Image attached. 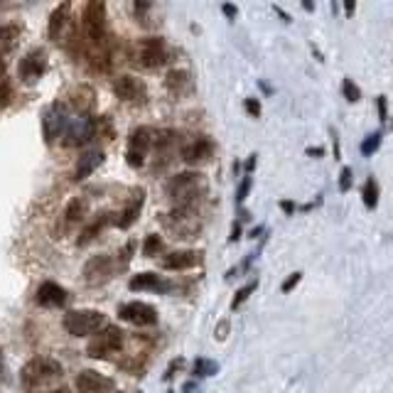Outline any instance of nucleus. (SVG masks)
<instances>
[{
	"instance_id": "12",
	"label": "nucleus",
	"mask_w": 393,
	"mask_h": 393,
	"mask_svg": "<svg viewBox=\"0 0 393 393\" xmlns=\"http://www.w3.org/2000/svg\"><path fill=\"white\" fill-rule=\"evenodd\" d=\"M45 66H47L45 52L32 49L30 54H25V57H22V62H20V79H22L25 84H34L37 79L45 74Z\"/></svg>"
},
{
	"instance_id": "19",
	"label": "nucleus",
	"mask_w": 393,
	"mask_h": 393,
	"mask_svg": "<svg viewBox=\"0 0 393 393\" xmlns=\"http://www.w3.org/2000/svg\"><path fill=\"white\" fill-rule=\"evenodd\" d=\"M138 91H140L138 81L133 77H128V74H123V77H118L113 81V94L118 96L121 101H135V98H138Z\"/></svg>"
},
{
	"instance_id": "13",
	"label": "nucleus",
	"mask_w": 393,
	"mask_h": 393,
	"mask_svg": "<svg viewBox=\"0 0 393 393\" xmlns=\"http://www.w3.org/2000/svg\"><path fill=\"white\" fill-rule=\"evenodd\" d=\"M66 298H69L66 290L59 283H54V280L42 283L37 288V293H34V302L40 307H62L64 302H66Z\"/></svg>"
},
{
	"instance_id": "17",
	"label": "nucleus",
	"mask_w": 393,
	"mask_h": 393,
	"mask_svg": "<svg viewBox=\"0 0 393 393\" xmlns=\"http://www.w3.org/2000/svg\"><path fill=\"white\" fill-rule=\"evenodd\" d=\"M42 130H45V140H47V142H54L57 138H59V133L64 130V113L59 111V106H54L52 111L45 113Z\"/></svg>"
},
{
	"instance_id": "44",
	"label": "nucleus",
	"mask_w": 393,
	"mask_h": 393,
	"mask_svg": "<svg viewBox=\"0 0 393 393\" xmlns=\"http://www.w3.org/2000/svg\"><path fill=\"white\" fill-rule=\"evenodd\" d=\"M302 8H305L307 13H312V10H314V3H312V0H302Z\"/></svg>"
},
{
	"instance_id": "23",
	"label": "nucleus",
	"mask_w": 393,
	"mask_h": 393,
	"mask_svg": "<svg viewBox=\"0 0 393 393\" xmlns=\"http://www.w3.org/2000/svg\"><path fill=\"white\" fill-rule=\"evenodd\" d=\"M140 209H142V197H138V199H133V202H130V206L123 211V217L116 221V226H118V229H130V226H133V221L138 219Z\"/></svg>"
},
{
	"instance_id": "24",
	"label": "nucleus",
	"mask_w": 393,
	"mask_h": 393,
	"mask_svg": "<svg viewBox=\"0 0 393 393\" xmlns=\"http://www.w3.org/2000/svg\"><path fill=\"white\" fill-rule=\"evenodd\" d=\"M165 84H167V89L170 91H185L189 84V74L187 72H182V69H172L170 74H167V79H165Z\"/></svg>"
},
{
	"instance_id": "3",
	"label": "nucleus",
	"mask_w": 393,
	"mask_h": 393,
	"mask_svg": "<svg viewBox=\"0 0 393 393\" xmlns=\"http://www.w3.org/2000/svg\"><path fill=\"white\" fill-rule=\"evenodd\" d=\"M62 325L74 337H89V334H96L98 330L106 327V314L96 312V310H72L64 314Z\"/></svg>"
},
{
	"instance_id": "42",
	"label": "nucleus",
	"mask_w": 393,
	"mask_h": 393,
	"mask_svg": "<svg viewBox=\"0 0 393 393\" xmlns=\"http://www.w3.org/2000/svg\"><path fill=\"white\" fill-rule=\"evenodd\" d=\"M180 366H182V362H180V359L170 364V369L165 371V381H170V378H172V374H174V369H180Z\"/></svg>"
},
{
	"instance_id": "1",
	"label": "nucleus",
	"mask_w": 393,
	"mask_h": 393,
	"mask_svg": "<svg viewBox=\"0 0 393 393\" xmlns=\"http://www.w3.org/2000/svg\"><path fill=\"white\" fill-rule=\"evenodd\" d=\"M202 192H204V177L199 172H180L167 182V197L182 211L187 206H192V202L197 199V194H202Z\"/></svg>"
},
{
	"instance_id": "39",
	"label": "nucleus",
	"mask_w": 393,
	"mask_h": 393,
	"mask_svg": "<svg viewBox=\"0 0 393 393\" xmlns=\"http://www.w3.org/2000/svg\"><path fill=\"white\" fill-rule=\"evenodd\" d=\"M378 116H381V121H386L388 118V101H386V96H378Z\"/></svg>"
},
{
	"instance_id": "43",
	"label": "nucleus",
	"mask_w": 393,
	"mask_h": 393,
	"mask_svg": "<svg viewBox=\"0 0 393 393\" xmlns=\"http://www.w3.org/2000/svg\"><path fill=\"white\" fill-rule=\"evenodd\" d=\"M238 236H241V226H238V224H234V231H231V236H229V241H236Z\"/></svg>"
},
{
	"instance_id": "14",
	"label": "nucleus",
	"mask_w": 393,
	"mask_h": 393,
	"mask_svg": "<svg viewBox=\"0 0 393 393\" xmlns=\"http://www.w3.org/2000/svg\"><path fill=\"white\" fill-rule=\"evenodd\" d=\"M211 153H214V142L209 138H197L182 148V160L189 165H197V162H204L206 157H211Z\"/></svg>"
},
{
	"instance_id": "2",
	"label": "nucleus",
	"mask_w": 393,
	"mask_h": 393,
	"mask_svg": "<svg viewBox=\"0 0 393 393\" xmlns=\"http://www.w3.org/2000/svg\"><path fill=\"white\" fill-rule=\"evenodd\" d=\"M59 376H62V364L57 359H52V356H34L22 366V374H20L22 383L27 388H37V386L49 383V381H54Z\"/></svg>"
},
{
	"instance_id": "9",
	"label": "nucleus",
	"mask_w": 393,
	"mask_h": 393,
	"mask_svg": "<svg viewBox=\"0 0 393 393\" xmlns=\"http://www.w3.org/2000/svg\"><path fill=\"white\" fill-rule=\"evenodd\" d=\"M96 133V121L89 118V116H81L77 118L74 123H69L66 128V135H64V145L66 148H77V145H84L94 138Z\"/></svg>"
},
{
	"instance_id": "30",
	"label": "nucleus",
	"mask_w": 393,
	"mask_h": 393,
	"mask_svg": "<svg viewBox=\"0 0 393 393\" xmlns=\"http://www.w3.org/2000/svg\"><path fill=\"white\" fill-rule=\"evenodd\" d=\"M342 91H344V98L349 103H356L359 98H362V91H359V86H354V81L351 79H344V84H342Z\"/></svg>"
},
{
	"instance_id": "7",
	"label": "nucleus",
	"mask_w": 393,
	"mask_h": 393,
	"mask_svg": "<svg viewBox=\"0 0 393 393\" xmlns=\"http://www.w3.org/2000/svg\"><path fill=\"white\" fill-rule=\"evenodd\" d=\"M153 142V130L150 128H135L128 138V165L130 167H140L145 162V153Z\"/></svg>"
},
{
	"instance_id": "37",
	"label": "nucleus",
	"mask_w": 393,
	"mask_h": 393,
	"mask_svg": "<svg viewBox=\"0 0 393 393\" xmlns=\"http://www.w3.org/2000/svg\"><path fill=\"white\" fill-rule=\"evenodd\" d=\"M300 278H302V273H293V275H288L285 283H283V293H290V290L300 283Z\"/></svg>"
},
{
	"instance_id": "10",
	"label": "nucleus",
	"mask_w": 393,
	"mask_h": 393,
	"mask_svg": "<svg viewBox=\"0 0 393 393\" xmlns=\"http://www.w3.org/2000/svg\"><path fill=\"white\" fill-rule=\"evenodd\" d=\"M74 383H77L79 393H111L116 388V383H113L109 376H103V374H98V371H89V369L81 371V374H77Z\"/></svg>"
},
{
	"instance_id": "34",
	"label": "nucleus",
	"mask_w": 393,
	"mask_h": 393,
	"mask_svg": "<svg viewBox=\"0 0 393 393\" xmlns=\"http://www.w3.org/2000/svg\"><path fill=\"white\" fill-rule=\"evenodd\" d=\"M150 3H153V0H133L135 15H138V17H145V15H148V10H150Z\"/></svg>"
},
{
	"instance_id": "36",
	"label": "nucleus",
	"mask_w": 393,
	"mask_h": 393,
	"mask_svg": "<svg viewBox=\"0 0 393 393\" xmlns=\"http://www.w3.org/2000/svg\"><path fill=\"white\" fill-rule=\"evenodd\" d=\"M243 106H246V111H248V116H253V118H258V116H261V103H258L256 98H246V101H243Z\"/></svg>"
},
{
	"instance_id": "32",
	"label": "nucleus",
	"mask_w": 393,
	"mask_h": 393,
	"mask_svg": "<svg viewBox=\"0 0 393 393\" xmlns=\"http://www.w3.org/2000/svg\"><path fill=\"white\" fill-rule=\"evenodd\" d=\"M13 103V86L8 81H0V109H8Z\"/></svg>"
},
{
	"instance_id": "49",
	"label": "nucleus",
	"mask_w": 393,
	"mask_h": 393,
	"mask_svg": "<svg viewBox=\"0 0 393 393\" xmlns=\"http://www.w3.org/2000/svg\"><path fill=\"white\" fill-rule=\"evenodd\" d=\"M283 211H288V214H290V211H293V204H290V202H283Z\"/></svg>"
},
{
	"instance_id": "51",
	"label": "nucleus",
	"mask_w": 393,
	"mask_h": 393,
	"mask_svg": "<svg viewBox=\"0 0 393 393\" xmlns=\"http://www.w3.org/2000/svg\"><path fill=\"white\" fill-rule=\"evenodd\" d=\"M52 393H69V391H52Z\"/></svg>"
},
{
	"instance_id": "21",
	"label": "nucleus",
	"mask_w": 393,
	"mask_h": 393,
	"mask_svg": "<svg viewBox=\"0 0 393 393\" xmlns=\"http://www.w3.org/2000/svg\"><path fill=\"white\" fill-rule=\"evenodd\" d=\"M66 17H69V5L64 3V5H59V8L52 13V17H49V40H59V37H62Z\"/></svg>"
},
{
	"instance_id": "46",
	"label": "nucleus",
	"mask_w": 393,
	"mask_h": 393,
	"mask_svg": "<svg viewBox=\"0 0 393 393\" xmlns=\"http://www.w3.org/2000/svg\"><path fill=\"white\" fill-rule=\"evenodd\" d=\"M253 167H256V155H251L248 157V162H246V170H248V172H251Z\"/></svg>"
},
{
	"instance_id": "47",
	"label": "nucleus",
	"mask_w": 393,
	"mask_h": 393,
	"mask_svg": "<svg viewBox=\"0 0 393 393\" xmlns=\"http://www.w3.org/2000/svg\"><path fill=\"white\" fill-rule=\"evenodd\" d=\"M322 153H325V150H322V148H310V150H307V155H322Z\"/></svg>"
},
{
	"instance_id": "5",
	"label": "nucleus",
	"mask_w": 393,
	"mask_h": 393,
	"mask_svg": "<svg viewBox=\"0 0 393 393\" xmlns=\"http://www.w3.org/2000/svg\"><path fill=\"white\" fill-rule=\"evenodd\" d=\"M123 346V332L118 327H103L96 334V339L89 344V356L91 359H109L111 354H116Z\"/></svg>"
},
{
	"instance_id": "31",
	"label": "nucleus",
	"mask_w": 393,
	"mask_h": 393,
	"mask_svg": "<svg viewBox=\"0 0 393 393\" xmlns=\"http://www.w3.org/2000/svg\"><path fill=\"white\" fill-rule=\"evenodd\" d=\"M256 280H251V283L248 285H243V288H238V290H236V295H234V302H231V305H234V307H238V305H241V302H243V300L248 298V295H251L253 290H256Z\"/></svg>"
},
{
	"instance_id": "28",
	"label": "nucleus",
	"mask_w": 393,
	"mask_h": 393,
	"mask_svg": "<svg viewBox=\"0 0 393 393\" xmlns=\"http://www.w3.org/2000/svg\"><path fill=\"white\" fill-rule=\"evenodd\" d=\"M17 34H20L17 25H0V47H10Z\"/></svg>"
},
{
	"instance_id": "4",
	"label": "nucleus",
	"mask_w": 393,
	"mask_h": 393,
	"mask_svg": "<svg viewBox=\"0 0 393 393\" xmlns=\"http://www.w3.org/2000/svg\"><path fill=\"white\" fill-rule=\"evenodd\" d=\"M84 30L86 37L94 42L98 49L106 45V8L103 0H89L86 10H84Z\"/></svg>"
},
{
	"instance_id": "16",
	"label": "nucleus",
	"mask_w": 393,
	"mask_h": 393,
	"mask_svg": "<svg viewBox=\"0 0 393 393\" xmlns=\"http://www.w3.org/2000/svg\"><path fill=\"white\" fill-rule=\"evenodd\" d=\"M199 263V253L197 251H172L162 258V268L167 270H187Z\"/></svg>"
},
{
	"instance_id": "41",
	"label": "nucleus",
	"mask_w": 393,
	"mask_h": 393,
	"mask_svg": "<svg viewBox=\"0 0 393 393\" xmlns=\"http://www.w3.org/2000/svg\"><path fill=\"white\" fill-rule=\"evenodd\" d=\"M354 8H356V0H344V13H346V17H354Z\"/></svg>"
},
{
	"instance_id": "11",
	"label": "nucleus",
	"mask_w": 393,
	"mask_h": 393,
	"mask_svg": "<svg viewBox=\"0 0 393 393\" xmlns=\"http://www.w3.org/2000/svg\"><path fill=\"white\" fill-rule=\"evenodd\" d=\"M128 288H130L133 293H170V290H172V283L165 280V278L157 275V273H138V275L130 278Z\"/></svg>"
},
{
	"instance_id": "38",
	"label": "nucleus",
	"mask_w": 393,
	"mask_h": 393,
	"mask_svg": "<svg viewBox=\"0 0 393 393\" xmlns=\"http://www.w3.org/2000/svg\"><path fill=\"white\" fill-rule=\"evenodd\" d=\"M349 187H351V170H349V167H344V170H342V177H339V189H342V192H346Z\"/></svg>"
},
{
	"instance_id": "25",
	"label": "nucleus",
	"mask_w": 393,
	"mask_h": 393,
	"mask_svg": "<svg viewBox=\"0 0 393 393\" xmlns=\"http://www.w3.org/2000/svg\"><path fill=\"white\" fill-rule=\"evenodd\" d=\"M84 217H86V202L84 199H72L66 204V221L79 224V221H84Z\"/></svg>"
},
{
	"instance_id": "33",
	"label": "nucleus",
	"mask_w": 393,
	"mask_h": 393,
	"mask_svg": "<svg viewBox=\"0 0 393 393\" xmlns=\"http://www.w3.org/2000/svg\"><path fill=\"white\" fill-rule=\"evenodd\" d=\"M378 142H381V133H374V135H369L366 140H364V145H362V153L364 155H371L374 150L378 148Z\"/></svg>"
},
{
	"instance_id": "40",
	"label": "nucleus",
	"mask_w": 393,
	"mask_h": 393,
	"mask_svg": "<svg viewBox=\"0 0 393 393\" xmlns=\"http://www.w3.org/2000/svg\"><path fill=\"white\" fill-rule=\"evenodd\" d=\"M221 10H224V15L229 17V20H236V15H238L236 5H231V3H224V5H221Z\"/></svg>"
},
{
	"instance_id": "48",
	"label": "nucleus",
	"mask_w": 393,
	"mask_h": 393,
	"mask_svg": "<svg viewBox=\"0 0 393 393\" xmlns=\"http://www.w3.org/2000/svg\"><path fill=\"white\" fill-rule=\"evenodd\" d=\"M5 69H8V64H5V59H0V79L5 77Z\"/></svg>"
},
{
	"instance_id": "18",
	"label": "nucleus",
	"mask_w": 393,
	"mask_h": 393,
	"mask_svg": "<svg viewBox=\"0 0 393 393\" xmlns=\"http://www.w3.org/2000/svg\"><path fill=\"white\" fill-rule=\"evenodd\" d=\"M101 162H103V153H98V150H91V153L81 155L77 162V170H74V180H77V182L79 180H86Z\"/></svg>"
},
{
	"instance_id": "15",
	"label": "nucleus",
	"mask_w": 393,
	"mask_h": 393,
	"mask_svg": "<svg viewBox=\"0 0 393 393\" xmlns=\"http://www.w3.org/2000/svg\"><path fill=\"white\" fill-rule=\"evenodd\" d=\"M84 275H86L89 283H103L106 278L113 275V263H111V258H106V256L91 258V261L86 263V268H84Z\"/></svg>"
},
{
	"instance_id": "50",
	"label": "nucleus",
	"mask_w": 393,
	"mask_h": 393,
	"mask_svg": "<svg viewBox=\"0 0 393 393\" xmlns=\"http://www.w3.org/2000/svg\"><path fill=\"white\" fill-rule=\"evenodd\" d=\"M0 374H3V351H0Z\"/></svg>"
},
{
	"instance_id": "45",
	"label": "nucleus",
	"mask_w": 393,
	"mask_h": 393,
	"mask_svg": "<svg viewBox=\"0 0 393 393\" xmlns=\"http://www.w3.org/2000/svg\"><path fill=\"white\" fill-rule=\"evenodd\" d=\"M275 13H278V15H280V17H283V20H285V22H290V15H288V13H285V10H283V8H275Z\"/></svg>"
},
{
	"instance_id": "26",
	"label": "nucleus",
	"mask_w": 393,
	"mask_h": 393,
	"mask_svg": "<svg viewBox=\"0 0 393 393\" xmlns=\"http://www.w3.org/2000/svg\"><path fill=\"white\" fill-rule=\"evenodd\" d=\"M362 197H364V204L369 206V209H374V206L378 204V185H376V180H374V177H369V180H366Z\"/></svg>"
},
{
	"instance_id": "8",
	"label": "nucleus",
	"mask_w": 393,
	"mask_h": 393,
	"mask_svg": "<svg viewBox=\"0 0 393 393\" xmlns=\"http://www.w3.org/2000/svg\"><path fill=\"white\" fill-rule=\"evenodd\" d=\"M118 317L130 322V325L145 327V325H155L157 322V310L153 305H145V302H128L118 310Z\"/></svg>"
},
{
	"instance_id": "27",
	"label": "nucleus",
	"mask_w": 393,
	"mask_h": 393,
	"mask_svg": "<svg viewBox=\"0 0 393 393\" xmlns=\"http://www.w3.org/2000/svg\"><path fill=\"white\" fill-rule=\"evenodd\" d=\"M162 248H165V241H162L157 234H150L148 238H145V243H142V253H145L148 258H153V256H157V253H162Z\"/></svg>"
},
{
	"instance_id": "6",
	"label": "nucleus",
	"mask_w": 393,
	"mask_h": 393,
	"mask_svg": "<svg viewBox=\"0 0 393 393\" xmlns=\"http://www.w3.org/2000/svg\"><path fill=\"white\" fill-rule=\"evenodd\" d=\"M135 49H138V62L145 69H155L167 59V49H165V42L160 37H145L138 42Z\"/></svg>"
},
{
	"instance_id": "22",
	"label": "nucleus",
	"mask_w": 393,
	"mask_h": 393,
	"mask_svg": "<svg viewBox=\"0 0 393 393\" xmlns=\"http://www.w3.org/2000/svg\"><path fill=\"white\" fill-rule=\"evenodd\" d=\"M174 142H177V133L170 130V128H165V130L153 133V142H150V148H155L157 153H167Z\"/></svg>"
},
{
	"instance_id": "29",
	"label": "nucleus",
	"mask_w": 393,
	"mask_h": 393,
	"mask_svg": "<svg viewBox=\"0 0 393 393\" xmlns=\"http://www.w3.org/2000/svg\"><path fill=\"white\" fill-rule=\"evenodd\" d=\"M214 371H217V364L209 359H197V364H194V378H204Z\"/></svg>"
},
{
	"instance_id": "20",
	"label": "nucleus",
	"mask_w": 393,
	"mask_h": 393,
	"mask_svg": "<svg viewBox=\"0 0 393 393\" xmlns=\"http://www.w3.org/2000/svg\"><path fill=\"white\" fill-rule=\"evenodd\" d=\"M109 219H111V214H101V217H96L94 221H89V224L79 231V241H77L79 246H89L96 236L103 231V226H106V221Z\"/></svg>"
},
{
	"instance_id": "35",
	"label": "nucleus",
	"mask_w": 393,
	"mask_h": 393,
	"mask_svg": "<svg viewBox=\"0 0 393 393\" xmlns=\"http://www.w3.org/2000/svg\"><path fill=\"white\" fill-rule=\"evenodd\" d=\"M248 192H251V177H246V180L241 182V187L236 192V202H243V199L248 197Z\"/></svg>"
}]
</instances>
